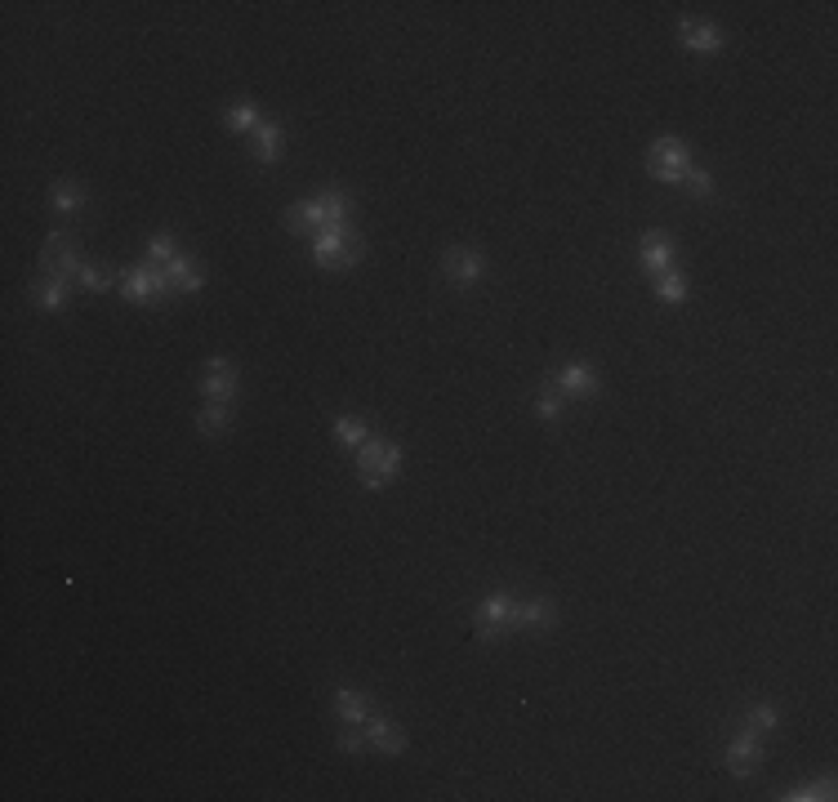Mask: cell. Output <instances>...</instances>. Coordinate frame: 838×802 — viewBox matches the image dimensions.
Returning <instances> with one entry per match:
<instances>
[{"instance_id":"6da1fadb","label":"cell","mask_w":838,"mask_h":802,"mask_svg":"<svg viewBox=\"0 0 838 802\" xmlns=\"http://www.w3.org/2000/svg\"><path fill=\"white\" fill-rule=\"evenodd\" d=\"M397 463H401V451L393 442H366L357 455V477L366 490H384L393 477H397Z\"/></svg>"},{"instance_id":"7a4b0ae2","label":"cell","mask_w":838,"mask_h":802,"mask_svg":"<svg viewBox=\"0 0 838 802\" xmlns=\"http://www.w3.org/2000/svg\"><path fill=\"white\" fill-rule=\"evenodd\" d=\"M170 268L165 263H152V268H125L120 272V295L129 304H156L161 295H170Z\"/></svg>"},{"instance_id":"3957f363","label":"cell","mask_w":838,"mask_h":802,"mask_svg":"<svg viewBox=\"0 0 838 802\" xmlns=\"http://www.w3.org/2000/svg\"><path fill=\"white\" fill-rule=\"evenodd\" d=\"M313 259H317V268H326V272L353 268L361 259V241L348 228L322 232V236H313Z\"/></svg>"},{"instance_id":"277c9868","label":"cell","mask_w":838,"mask_h":802,"mask_svg":"<svg viewBox=\"0 0 838 802\" xmlns=\"http://www.w3.org/2000/svg\"><path fill=\"white\" fill-rule=\"evenodd\" d=\"M478 633L481 638H499V633H513V629H522V602H513V597H481L478 602Z\"/></svg>"},{"instance_id":"5b68a950","label":"cell","mask_w":838,"mask_h":802,"mask_svg":"<svg viewBox=\"0 0 838 802\" xmlns=\"http://www.w3.org/2000/svg\"><path fill=\"white\" fill-rule=\"evenodd\" d=\"M647 165H651V174H656L660 183H683V174L692 170V152H687L683 138H656Z\"/></svg>"},{"instance_id":"8992f818","label":"cell","mask_w":838,"mask_h":802,"mask_svg":"<svg viewBox=\"0 0 838 802\" xmlns=\"http://www.w3.org/2000/svg\"><path fill=\"white\" fill-rule=\"evenodd\" d=\"M201 392H206L210 401H233V392H237V370H233L228 357H210V361H206Z\"/></svg>"},{"instance_id":"52a82bcc","label":"cell","mask_w":838,"mask_h":802,"mask_svg":"<svg viewBox=\"0 0 838 802\" xmlns=\"http://www.w3.org/2000/svg\"><path fill=\"white\" fill-rule=\"evenodd\" d=\"M763 767V749H758V740H754V731H740L731 745H727V771L731 776H754Z\"/></svg>"},{"instance_id":"ba28073f","label":"cell","mask_w":838,"mask_h":802,"mask_svg":"<svg viewBox=\"0 0 838 802\" xmlns=\"http://www.w3.org/2000/svg\"><path fill=\"white\" fill-rule=\"evenodd\" d=\"M481 254L478 250H469V245H455V250H446V277L451 281H460V286H469V281H478L481 277Z\"/></svg>"},{"instance_id":"9c48e42d","label":"cell","mask_w":838,"mask_h":802,"mask_svg":"<svg viewBox=\"0 0 838 802\" xmlns=\"http://www.w3.org/2000/svg\"><path fill=\"white\" fill-rule=\"evenodd\" d=\"M366 745H375V749H384V754H401V749H406V736H401V727L388 722V718H366Z\"/></svg>"},{"instance_id":"30bf717a","label":"cell","mask_w":838,"mask_h":802,"mask_svg":"<svg viewBox=\"0 0 838 802\" xmlns=\"http://www.w3.org/2000/svg\"><path fill=\"white\" fill-rule=\"evenodd\" d=\"M683 45L692 54H719L722 36H719V27H710V22H683Z\"/></svg>"},{"instance_id":"8fae6325","label":"cell","mask_w":838,"mask_h":802,"mask_svg":"<svg viewBox=\"0 0 838 802\" xmlns=\"http://www.w3.org/2000/svg\"><path fill=\"white\" fill-rule=\"evenodd\" d=\"M254 161H259V165H277V161H281V125L263 120V125L254 129Z\"/></svg>"},{"instance_id":"7c38bea8","label":"cell","mask_w":838,"mask_h":802,"mask_svg":"<svg viewBox=\"0 0 838 802\" xmlns=\"http://www.w3.org/2000/svg\"><path fill=\"white\" fill-rule=\"evenodd\" d=\"M669 263H674V245H669V236L651 232V236L642 241V268L660 277V272H669Z\"/></svg>"},{"instance_id":"4fadbf2b","label":"cell","mask_w":838,"mask_h":802,"mask_svg":"<svg viewBox=\"0 0 838 802\" xmlns=\"http://www.w3.org/2000/svg\"><path fill=\"white\" fill-rule=\"evenodd\" d=\"M553 379H558V388H562V392H576V397H585V392H594V388H598V375H594L589 366H580V361L562 366Z\"/></svg>"},{"instance_id":"5bb4252c","label":"cell","mask_w":838,"mask_h":802,"mask_svg":"<svg viewBox=\"0 0 838 802\" xmlns=\"http://www.w3.org/2000/svg\"><path fill=\"white\" fill-rule=\"evenodd\" d=\"M40 308H49V313H58V308H67V281H54V277H40V281H31V290H27Z\"/></svg>"},{"instance_id":"9a60e30c","label":"cell","mask_w":838,"mask_h":802,"mask_svg":"<svg viewBox=\"0 0 838 802\" xmlns=\"http://www.w3.org/2000/svg\"><path fill=\"white\" fill-rule=\"evenodd\" d=\"M228 424H233V406H228V401H206V406H201V415H197L201 437H219Z\"/></svg>"},{"instance_id":"2e32d148","label":"cell","mask_w":838,"mask_h":802,"mask_svg":"<svg viewBox=\"0 0 838 802\" xmlns=\"http://www.w3.org/2000/svg\"><path fill=\"white\" fill-rule=\"evenodd\" d=\"M335 713H340V722H353V727H366V718H370V704L361 700L357 691L340 687V691H335Z\"/></svg>"},{"instance_id":"e0dca14e","label":"cell","mask_w":838,"mask_h":802,"mask_svg":"<svg viewBox=\"0 0 838 802\" xmlns=\"http://www.w3.org/2000/svg\"><path fill=\"white\" fill-rule=\"evenodd\" d=\"M165 268H170V286H174V290H201V281H206V277L192 268V259H188V254L170 259Z\"/></svg>"},{"instance_id":"ac0fdd59","label":"cell","mask_w":838,"mask_h":802,"mask_svg":"<svg viewBox=\"0 0 838 802\" xmlns=\"http://www.w3.org/2000/svg\"><path fill=\"white\" fill-rule=\"evenodd\" d=\"M558 620V606L549 597H535V602H522V629H549Z\"/></svg>"},{"instance_id":"d6986e66","label":"cell","mask_w":838,"mask_h":802,"mask_svg":"<svg viewBox=\"0 0 838 802\" xmlns=\"http://www.w3.org/2000/svg\"><path fill=\"white\" fill-rule=\"evenodd\" d=\"M562 388H558V379H544V388H540V397H535V415L540 419H562Z\"/></svg>"},{"instance_id":"ffe728a7","label":"cell","mask_w":838,"mask_h":802,"mask_svg":"<svg viewBox=\"0 0 838 802\" xmlns=\"http://www.w3.org/2000/svg\"><path fill=\"white\" fill-rule=\"evenodd\" d=\"M366 437H370V433H366V424H361V419H353V415H340V419H335V442H340V446L361 451V446H366Z\"/></svg>"},{"instance_id":"44dd1931","label":"cell","mask_w":838,"mask_h":802,"mask_svg":"<svg viewBox=\"0 0 838 802\" xmlns=\"http://www.w3.org/2000/svg\"><path fill=\"white\" fill-rule=\"evenodd\" d=\"M49 201H54V210H58V215H72V210H81V206H85V192H81L76 183H54Z\"/></svg>"},{"instance_id":"7402d4cb","label":"cell","mask_w":838,"mask_h":802,"mask_svg":"<svg viewBox=\"0 0 838 802\" xmlns=\"http://www.w3.org/2000/svg\"><path fill=\"white\" fill-rule=\"evenodd\" d=\"M656 299H660V304H683V299H687V286H683V277H678L674 268L656 277Z\"/></svg>"},{"instance_id":"603a6c76","label":"cell","mask_w":838,"mask_h":802,"mask_svg":"<svg viewBox=\"0 0 838 802\" xmlns=\"http://www.w3.org/2000/svg\"><path fill=\"white\" fill-rule=\"evenodd\" d=\"M228 129H237V134L241 129H259V112L250 103H233L228 108Z\"/></svg>"},{"instance_id":"cb8c5ba5","label":"cell","mask_w":838,"mask_h":802,"mask_svg":"<svg viewBox=\"0 0 838 802\" xmlns=\"http://www.w3.org/2000/svg\"><path fill=\"white\" fill-rule=\"evenodd\" d=\"M785 798H798V802H803V798H821V802H825V798H834V780H821V785H798V789H789Z\"/></svg>"},{"instance_id":"d4e9b609","label":"cell","mask_w":838,"mask_h":802,"mask_svg":"<svg viewBox=\"0 0 838 802\" xmlns=\"http://www.w3.org/2000/svg\"><path fill=\"white\" fill-rule=\"evenodd\" d=\"M147 254H152L156 263H170V259H179V245H174V236H152Z\"/></svg>"},{"instance_id":"484cf974","label":"cell","mask_w":838,"mask_h":802,"mask_svg":"<svg viewBox=\"0 0 838 802\" xmlns=\"http://www.w3.org/2000/svg\"><path fill=\"white\" fill-rule=\"evenodd\" d=\"M76 277H81V286H85V290H108V286H112V277H108L103 268H90V263H81V272H76Z\"/></svg>"},{"instance_id":"4316f807","label":"cell","mask_w":838,"mask_h":802,"mask_svg":"<svg viewBox=\"0 0 838 802\" xmlns=\"http://www.w3.org/2000/svg\"><path fill=\"white\" fill-rule=\"evenodd\" d=\"M749 722H754L758 731H772V727L781 722V713H776V704H758V709L749 713Z\"/></svg>"},{"instance_id":"83f0119b","label":"cell","mask_w":838,"mask_h":802,"mask_svg":"<svg viewBox=\"0 0 838 802\" xmlns=\"http://www.w3.org/2000/svg\"><path fill=\"white\" fill-rule=\"evenodd\" d=\"M340 749H344V754H361V749H366V736H361L353 722H348V727L340 731Z\"/></svg>"},{"instance_id":"f1b7e54d","label":"cell","mask_w":838,"mask_h":802,"mask_svg":"<svg viewBox=\"0 0 838 802\" xmlns=\"http://www.w3.org/2000/svg\"><path fill=\"white\" fill-rule=\"evenodd\" d=\"M683 179L692 183V192H696V197H710V192H714V179H710L705 170H687Z\"/></svg>"}]
</instances>
